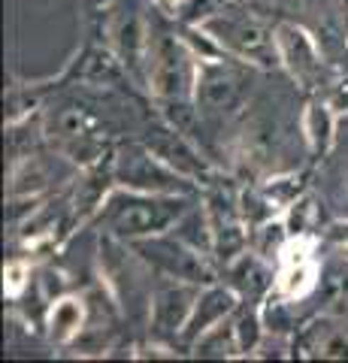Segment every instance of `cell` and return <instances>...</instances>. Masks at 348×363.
<instances>
[{
    "label": "cell",
    "mask_w": 348,
    "mask_h": 363,
    "mask_svg": "<svg viewBox=\"0 0 348 363\" xmlns=\"http://www.w3.org/2000/svg\"><path fill=\"white\" fill-rule=\"evenodd\" d=\"M94 4H112V0H94Z\"/></svg>",
    "instance_id": "29"
},
{
    "label": "cell",
    "mask_w": 348,
    "mask_h": 363,
    "mask_svg": "<svg viewBox=\"0 0 348 363\" xmlns=\"http://www.w3.org/2000/svg\"><path fill=\"white\" fill-rule=\"evenodd\" d=\"M224 276H228V285L242 297V303H261L276 288L273 267L254 248H245L233 260H228L224 264Z\"/></svg>",
    "instance_id": "15"
},
{
    "label": "cell",
    "mask_w": 348,
    "mask_h": 363,
    "mask_svg": "<svg viewBox=\"0 0 348 363\" xmlns=\"http://www.w3.org/2000/svg\"><path fill=\"white\" fill-rule=\"evenodd\" d=\"M76 79L85 85H118V82H125V79H130V73L109 45L106 49L91 45V49H85L82 58L76 61Z\"/></svg>",
    "instance_id": "17"
},
{
    "label": "cell",
    "mask_w": 348,
    "mask_h": 363,
    "mask_svg": "<svg viewBox=\"0 0 348 363\" xmlns=\"http://www.w3.org/2000/svg\"><path fill=\"white\" fill-rule=\"evenodd\" d=\"M291 242V233H288V224H285V215H276L264 224H257L252 230V248L257 255H264L266 260H279L282 248Z\"/></svg>",
    "instance_id": "22"
},
{
    "label": "cell",
    "mask_w": 348,
    "mask_h": 363,
    "mask_svg": "<svg viewBox=\"0 0 348 363\" xmlns=\"http://www.w3.org/2000/svg\"><path fill=\"white\" fill-rule=\"evenodd\" d=\"M188 209V194H149V191L116 185L106 197L103 209L97 212V221L103 224L106 236H116L128 245L173 230Z\"/></svg>",
    "instance_id": "1"
},
{
    "label": "cell",
    "mask_w": 348,
    "mask_h": 363,
    "mask_svg": "<svg viewBox=\"0 0 348 363\" xmlns=\"http://www.w3.org/2000/svg\"><path fill=\"white\" fill-rule=\"evenodd\" d=\"M43 130L46 140L55 145V152L70 157L76 167H94L103 161V133H100V118L85 106L64 104L43 116Z\"/></svg>",
    "instance_id": "4"
},
{
    "label": "cell",
    "mask_w": 348,
    "mask_h": 363,
    "mask_svg": "<svg viewBox=\"0 0 348 363\" xmlns=\"http://www.w3.org/2000/svg\"><path fill=\"white\" fill-rule=\"evenodd\" d=\"M240 306H242V297L228 285V281H224V285H218V281L203 285V288H200V294H197L194 309H191V318H188L185 330H182V336H179V342L191 348L200 336L209 333L212 327L230 321L233 312H237Z\"/></svg>",
    "instance_id": "13"
},
{
    "label": "cell",
    "mask_w": 348,
    "mask_h": 363,
    "mask_svg": "<svg viewBox=\"0 0 348 363\" xmlns=\"http://www.w3.org/2000/svg\"><path fill=\"white\" fill-rule=\"evenodd\" d=\"M200 285L191 281H176L170 279V285H164L152 294V306H149V321H152V336L155 339H176L182 336L191 309L197 303Z\"/></svg>",
    "instance_id": "12"
},
{
    "label": "cell",
    "mask_w": 348,
    "mask_h": 363,
    "mask_svg": "<svg viewBox=\"0 0 348 363\" xmlns=\"http://www.w3.org/2000/svg\"><path fill=\"white\" fill-rule=\"evenodd\" d=\"M88 327V303L82 297H55L46 312V333L55 345H70Z\"/></svg>",
    "instance_id": "16"
},
{
    "label": "cell",
    "mask_w": 348,
    "mask_h": 363,
    "mask_svg": "<svg viewBox=\"0 0 348 363\" xmlns=\"http://www.w3.org/2000/svg\"><path fill=\"white\" fill-rule=\"evenodd\" d=\"M112 173L116 185L149 191V194H191L194 182L176 173L170 164H164L145 143H128L112 155Z\"/></svg>",
    "instance_id": "7"
},
{
    "label": "cell",
    "mask_w": 348,
    "mask_h": 363,
    "mask_svg": "<svg viewBox=\"0 0 348 363\" xmlns=\"http://www.w3.org/2000/svg\"><path fill=\"white\" fill-rule=\"evenodd\" d=\"M191 354H194V357H218V360L240 357L237 336H233V324L224 321L218 327H212L209 333H203L194 345H191Z\"/></svg>",
    "instance_id": "21"
},
{
    "label": "cell",
    "mask_w": 348,
    "mask_h": 363,
    "mask_svg": "<svg viewBox=\"0 0 348 363\" xmlns=\"http://www.w3.org/2000/svg\"><path fill=\"white\" fill-rule=\"evenodd\" d=\"M303 136H306V145L315 157L330 152L333 136H336V118H333L330 106L312 100L306 106V112H303Z\"/></svg>",
    "instance_id": "19"
},
{
    "label": "cell",
    "mask_w": 348,
    "mask_h": 363,
    "mask_svg": "<svg viewBox=\"0 0 348 363\" xmlns=\"http://www.w3.org/2000/svg\"><path fill=\"white\" fill-rule=\"evenodd\" d=\"M200 61L185 45L182 33H173L152 21L149 55H145V88L161 100L164 106L194 104Z\"/></svg>",
    "instance_id": "2"
},
{
    "label": "cell",
    "mask_w": 348,
    "mask_h": 363,
    "mask_svg": "<svg viewBox=\"0 0 348 363\" xmlns=\"http://www.w3.org/2000/svg\"><path fill=\"white\" fill-rule=\"evenodd\" d=\"M133 248L145 267H152L158 276L167 279H176V281H191V285H212L215 281V267L209 264L206 252L188 245L185 240H179L173 230L158 233V236H149V240H137V242H128Z\"/></svg>",
    "instance_id": "5"
},
{
    "label": "cell",
    "mask_w": 348,
    "mask_h": 363,
    "mask_svg": "<svg viewBox=\"0 0 348 363\" xmlns=\"http://www.w3.org/2000/svg\"><path fill=\"white\" fill-rule=\"evenodd\" d=\"M73 161L64 157L61 152L43 155L33 152L25 161L9 167V200H37L43 197L52 185H58V179L73 173Z\"/></svg>",
    "instance_id": "10"
},
{
    "label": "cell",
    "mask_w": 348,
    "mask_h": 363,
    "mask_svg": "<svg viewBox=\"0 0 348 363\" xmlns=\"http://www.w3.org/2000/svg\"><path fill=\"white\" fill-rule=\"evenodd\" d=\"M40 88L37 85H13L6 94V124L33 118V112L40 109Z\"/></svg>",
    "instance_id": "23"
},
{
    "label": "cell",
    "mask_w": 348,
    "mask_h": 363,
    "mask_svg": "<svg viewBox=\"0 0 348 363\" xmlns=\"http://www.w3.org/2000/svg\"><path fill=\"white\" fill-rule=\"evenodd\" d=\"M249 94V64L237 58H215L200 61L197 85H194V106L197 116L224 118L237 112Z\"/></svg>",
    "instance_id": "6"
},
{
    "label": "cell",
    "mask_w": 348,
    "mask_h": 363,
    "mask_svg": "<svg viewBox=\"0 0 348 363\" xmlns=\"http://www.w3.org/2000/svg\"><path fill=\"white\" fill-rule=\"evenodd\" d=\"M279 269H276V297L285 300H300L318 285V260H315V245L309 236H294L279 255Z\"/></svg>",
    "instance_id": "11"
},
{
    "label": "cell",
    "mask_w": 348,
    "mask_h": 363,
    "mask_svg": "<svg viewBox=\"0 0 348 363\" xmlns=\"http://www.w3.org/2000/svg\"><path fill=\"white\" fill-rule=\"evenodd\" d=\"M285 215V224H288V233L291 240L294 236H309L312 224H315V215H318V206H315V197L309 194H300L291 206L282 212Z\"/></svg>",
    "instance_id": "24"
},
{
    "label": "cell",
    "mask_w": 348,
    "mask_h": 363,
    "mask_svg": "<svg viewBox=\"0 0 348 363\" xmlns=\"http://www.w3.org/2000/svg\"><path fill=\"white\" fill-rule=\"evenodd\" d=\"M264 191H266V197L276 203L279 209H288L291 203H294L300 194H303V179L297 176V173H288V176H273V179H266L264 185H261Z\"/></svg>",
    "instance_id": "25"
},
{
    "label": "cell",
    "mask_w": 348,
    "mask_h": 363,
    "mask_svg": "<svg viewBox=\"0 0 348 363\" xmlns=\"http://www.w3.org/2000/svg\"><path fill=\"white\" fill-rule=\"evenodd\" d=\"M155 4H161L164 9H173V13H176V6L182 4V0H155Z\"/></svg>",
    "instance_id": "28"
},
{
    "label": "cell",
    "mask_w": 348,
    "mask_h": 363,
    "mask_svg": "<svg viewBox=\"0 0 348 363\" xmlns=\"http://www.w3.org/2000/svg\"><path fill=\"white\" fill-rule=\"evenodd\" d=\"M149 149L161 157L164 164H170L176 173H182L188 176L191 182H197V179H206V164L200 161V155L197 149L188 143V136L185 130H179L176 124L170 121H158V124H152L149 128V136L142 140Z\"/></svg>",
    "instance_id": "14"
},
{
    "label": "cell",
    "mask_w": 348,
    "mask_h": 363,
    "mask_svg": "<svg viewBox=\"0 0 348 363\" xmlns=\"http://www.w3.org/2000/svg\"><path fill=\"white\" fill-rule=\"evenodd\" d=\"M200 28L212 33L228 58H237L245 64L257 67H273L279 64V49H276V30H269L261 18H254L240 9H215L209 18L200 21Z\"/></svg>",
    "instance_id": "3"
},
{
    "label": "cell",
    "mask_w": 348,
    "mask_h": 363,
    "mask_svg": "<svg viewBox=\"0 0 348 363\" xmlns=\"http://www.w3.org/2000/svg\"><path fill=\"white\" fill-rule=\"evenodd\" d=\"M324 236H327L330 242H336L339 248H348V224H345V221L330 224V227H327V233H324Z\"/></svg>",
    "instance_id": "27"
},
{
    "label": "cell",
    "mask_w": 348,
    "mask_h": 363,
    "mask_svg": "<svg viewBox=\"0 0 348 363\" xmlns=\"http://www.w3.org/2000/svg\"><path fill=\"white\" fill-rule=\"evenodd\" d=\"M28 285H30L28 260H9V264L4 267V291H6V297H13V300L21 297Z\"/></svg>",
    "instance_id": "26"
},
{
    "label": "cell",
    "mask_w": 348,
    "mask_h": 363,
    "mask_svg": "<svg viewBox=\"0 0 348 363\" xmlns=\"http://www.w3.org/2000/svg\"><path fill=\"white\" fill-rule=\"evenodd\" d=\"M276 49H279V64L285 67L297 85H303L306 91H315L324 85V58L315 40L309 37V30L291 25V21H282L276 28Z\"/></svg>",
    "instance_id": "9"
},
{
    "label": "cell",
    "mask_w": 348,
    "mask_h": 363,
    "mask_svg": "<svg viewBox=\"0 0 348 363\" xmlns=\"http://www.w3.org/2000/svg\"><path fill=\"white\" fill-rule=\"evenodd\" d=\"M46 140L43 121H16L6 124V155H9V167H16L18 161H25L33 152H40V143Z\"/></svg>",
    "instance_id": "20"
},
{
    "label": "cell",
    "mask_w": 348,
    "mask_h": 363,
    "mask_svg": "<svg viewBox=\"0 0 348 363\" xmlns=\"http://www.w3.org/2000/svg\"><path fill=\"white\" fill-rule=\"evenodd\" d=\"M106 37L109 49L128 67L130 79L145 82V55H149L152 18L142 13L140 0H112L106 4Z\"/></svg>",
    "instance_id": "8"
},
{
    "label": "cell",
    "mask_w": 348,
    "mask_h": 363,
    "mask_svg": "<svg viewBox=\"0 0 348 363\" xmlns=\"http://www.w3.org/2000/svg\"><path fill=\"white\" fill-rule=\"evenodd\" d=\"M303 354L306 357H321V360H348V330L333 321H315L306 327L300 339Z\"/></svg>",
    "instance_id": "18"
}]
</instances>
